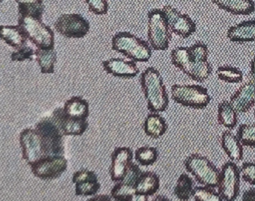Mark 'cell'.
<instances>
[{
    "label": "cell",
    "mask_w": 255,
    "mask_h": 201,
    "mask_svg": "<svg viewBox=\"0 0 255 201\" xmlns=\"http://www.w3.org/2000/svg\"><path fill=\"white\" fill-rule=\"evenodd\" d=\"M4 0H0V3L2 2V1H4Z\"/></svg>",
    "instance_id": "cell-45"
},
{
    "label": "cell",
    "mask_w": 255,
    "mask_h": 201,
    "mask_svg": "<svg viewBox=\"0 0 255 201\" xmlns=\"http://www.w3.org/2000/svg\"><path fill=\"white\" fill-rule=\"evenodd\" d=\"M133 154L130 148L118 147L112 154L109 175L113 182L122 181L129 166L133 163Z\"/></svg>",
    "instance_id": "cell-16"
},
{
    "label": "cell",
    "mask_w": 255,
    "mask_h": 201,
    "mask_svg": "<svg viewBox=\"0 0 255 201\" xmlns=\"http://www.w3.org/2000/svg\"><path fill=\"white\" fill-rule=\"evenodd\" d=\"M139 82L148 110L165 112L169 106V96L160 72L154 67H148L141 73Z\"/></svg>",
    "instance_id": "cell-2"
},
{
    "label": "cell",
    "mask_w": 255,
    "mask_h": 201,
    "mask_svg": "<svg viewBox=\"0 0 255 201\" xmlns=\"http://www.w3.org/2000/svg\"><path fill=\"white\" fill-rule=\"evenodd\" d=\"M64 136H79L83 135L89 127L88 120L76 119L66 115L63 107H58L50 115Z\"/></svg>",
    "instance_id": "cell-15"
},
{
    "label": "cell",
    "mask_w": 255,
    "mask_h": 201,
    "mask_svg": "<svg viewBox=\"0 0 255 201\" xmlns=\"http://www.w3.org/2000/svg\"><path fill=\"white\" fill-rule=\"evenodd\" d=\"M63 110L70 118L87 120L90 115V105L82 97H73L64 103Z\"/></svg>",
    "instance_id": "cell-23"
},
{
    "label": "cell",
    "mask_w": 255,
    "mask_h": 201,
    "mask_svg": "<svg viewBox=\"0 0 255 201\" xmlns=\"http://www.w3.org/2000/svg\"><path fill=\"white\" fill-rule=\"evenodd\" d=\"M217 77L220 80L229 84L241 83L244 80V74L240 69L232 66H223L217 70Z\"/></svg>",
    "instance_id": "cell-31"
},
{
    "label": "cell",
    "mask_w": 255,
    "mask_h": 201,
    "mask_svg": "<svg viewBox=\"0 0 255 201\" xmlns=\"http://www.w3.org/2000/svg\"><path fill=\"white\" fill-rule=\"evenodd\" d=\"M157 148L151 146H142L135 151L133 157L138 164L142 166H152L158 159Z\"/></svg>",
    "instance_id": "cell-30"
},
{
    "label": "cell",
    "mask_w": 255,
    "mask_h": 201,
    "mask_svg": "<svg viewBox=\"0 0 255 201\" xmlns=\"http://www.w3.org/2000/svg\"><path fill=\"white\" fill-rule=\"evenodd\" d=\"M241 172L235 163L229 162L220 172L219 193L223 200L235 201L239 195Z\"/></svg>",
    "instance_id": "cell-13"
},
{
    "label": "cell",
    "mask_w": 255,
    "mask_h": 201,
    "mask_svg": "<svg viewBox=\"0 0 255 201\" xmlns=\"http://www.w3.org/2000/svg\"><path fill=\"white\" fill-rule=\"evenodd\" d=\"M222 146L232 161H241L244 156L242 144L238 136L230 131H226L222 136Z\"/></svg>",
    "instance_id": "cell-24"
},
{
    "label": "cell",
    "mask_w": 255,
    "mask_h": 201,
    "mask_svg": "<svg viewBox=\"0 0 255 201\" xmlns=\"http://www.w3.org/2000/svg\"><path fill=\"white\" fill-rule=\"evenodd\" d=\"M22 158L28 165L33 164L46 157L38 133L34 128H25L19 136Z\"/></svg>",
    "instance_id": "cell-12"
},
{
    "label": "cell",
    "mask_w": 255,
    "mask_h": 201,
    "mask_svg": "<svg viewBox=\"0 0 255 201\" xmlns=\"http://www.w3.org/2000/svg\"><path fill=\"white\" fill-rule=\"evenodd\" d=\"M86 201H112V199L108 195H96Z\"/></svg>",
    "instance_id": "cell-40"
},
{
    "label": "cell",
    "mask_w": 255,
    "mask_h": 201,
    "mask_svg": "<svg viewBox=\"0 0 255 201\" xmlns=\"http://www.w3.org/2000/svg\"><path fill=\"white\" fill-rule=\"evenodd\" d=\"M17 25L24 31L30 43L34 45L37 49H55L53 30L46 25L41 19L18 15Z\"/></svg>",
    "instance_id": "cell-4"
},
{
    "label": "cell",
    "mask_w": 255,
    "mask_h": 201,
    "mask_svg": "<svg viewBox=\"0 0 255 201\" xmlns=\"http://www.w3.org/2000/svg\"><path fill=\"white\" fill-rule=\"evenodd\" d=\"M58 34L67 38H83L89 33V21L79 13H64L54 24Z\"/></svg>",
    "instance_id": "cell-9"
},
{
    "label": "cell",
    "mask_w": 255,
    "mask_h": 201,
    "mask_svg": "<svg viewBox=\"0 0 255 201\" xmlns=\"http://www.w3.org/2000/svg\"><path fill=\"white\" fill-rule=\"evenodd\" d=\"M227 37L233 43L255 41V19L244 21L230 27L228 30Z\"/></svg>",
    "instance_id": "cell-19"
},
{
    "label": "cell",
    "mask_w": 255,
    "mask_h": 201,
    "mask_svg": "<svg viewBox=\"0 0 255 201\" xmlns=\"http://www.w3.org/2000/svg\"><path fill=\"white\" fill-rule=\"evenodd\" d=\"M171 97L175 103L193 109H204L211 100L208 90L198 85H174Z\"/></svg>",
    "instance_id": "cell-8"
},
{
    "label": "cell",
    "mask_w": 255,
    "mask_h": 201,
    "mask_svg": "<svg viewBox=\"0 0 255 201\" xmlns=\"http://www.w3.org/2000/svg\"><path fill=\"white\" fill-rule=\"evenodd\" d=\"M243 179L251 185H255V162L243 165L241 170Z\"/></svg>",
    "instance_id": "cell-38"
},
{
    "label": "cell",
    "mask_w": 255,
    "mask_h": 201,
    "mask_svg": "<svg viewBox=\"0 0 255 201\" xmlns=\"http://www.w3.org/2000/svg\"><path fill=\"white\" fill-rule=\"evenodd\" d=\"M102 66L108 74L121 79H133L139 73L136 62L131 60L121 58H109L103 61Z\"/></svg>",
    "instance_id": "cell-17"
},
{
    "label": "cell",
    "mask_w": 255,
    "mask_h": 201,
    "mask_svg": "<svg viewBox=\"0 0 255 201\" xmlns=\"http://www.w3.org/2000/svg\"><path fill=\"white\" fill-rule=\"evenodd\" d=\"M18 4V15L41 19L45 10L43 0H14Z\"/></svg>",
    "instance_id": "cell-27"
},
{
    "label": "cell",
    "mask_w": 255,
    "mask_h": 201,
    "mask_svg": "<svg viewBox=\"0 0 255 201\" xmlns=\"http://www.w3.org/2000/svg\"><path fill=\"white\" fill-rule=\"evenodd\" d=\"M231 103L238 113L248 112L255 103V86L252 82H246L231 97Z\"/></svg>",
    "instance_id": "cell-18"
},
{
    "label": "cell",
    "mask_w": 255,
    "mask_h": 201,
    "mask_svg": "<svg viewBox=\"0 0 255 201\" xmlns=\"http://www.w3.org/2000/svg\"><path fill=\"white\" fill-rule=\"evenodd\" d=\"M34 55V49L31 46L26 44L16 50L13 51L10 55V60L13 62H22V61H32Z\"/></svg>",
    "instance_id": "cell-35"
},
{
    "label": "cell",
    "mask_w": 255,
    "mask_h": 201,
    "mask_svg": "<svg viewBox=\"0 0 255 201\" xmlns=\"http://www.w3.org/2000/svg\"><path fill=\"white\" fill-rule=\"evenodd\" d=\"M68 167L64 155L47 156L30 166L33 175L42 181H53L59 178Z\"/></svg>",
    "instance_id": "cell-10"
},
{
    "label": "cell",
    "mask_w": 255,
    "mask_h": 201,
    "mask_svg": "<svg viewBox=\"0 0 255 201\" xmlns=\"http://www.w3.org/2000/svg\"><path fill=\"white\" fill-rule=\"evenodd\" d=\"M254 115H255V112H254Z\"/></svg>",
    "instance_id": "cell-46"
},
{
    "label": "cell",
    "mask_w": 255,
    "mask_h": 201,
    "mask_svg": "<svg viewBox=\"0 0 255 201\" xmlns=\"http://www.w3.org/2000/svg\"><path fill=\"white\" fill-rule=\"evenodd\" d=\"M250 69H251L250 73L255 74V56L252 60L251 63H250Z\"/></svg>",
    "instance_id": "cell-43"
},
{
    "label": "cell",
    "mask_w": 255,
    "mask_h": 201,
    "mask_svg": "<svg viewBox=\"0 0 255 201\" xmlns=\"http://www.w3.org/2000/svg\"><path fill=\"white\" fill-rule=\"evenodd\" d=\"M193 199L195 201H223L220 193L214 188L208 187H198L194 188Z\"/></svg>",
    "instance_id": "cell-33"
},
{
    "label": "cell",
    "mask_w": 255,
    "mask_h": 201,
    "mask_svg": "<svg viewBox=\"0 0 255 201\" xmlns=\"http://www.w3.org/2000/svg\"><path fill=\"white\" fill-rule=\"evenodd\" d=\"M128 201H148V196L136 193L130 197Z\"/></svg>",
    "instance_id": "cell-41"
},
{
    "label": "cell",
    "mask_w": 255,
    "mask_h": 201,
    "mask_svg": "<svg viewBox=\"0 0 255 201\" xmlns=\"http://www.w3.org/2000/svg\"><path fill=\"white\" fill-rule=\"evenodd\" d=\"M167 129V123L160 113L150 112L144 121V133L151 139L162 137L166 133Z\"/></svg>",
    "instance_id": "cell-22"
},
{
    "label": "cell",
    "mask_w": 255,
    "mask_h": 201,
    "mask_svg": "<svg viewBox=\"0 0 255 201\" xmlns=\"http://www.w3.org/2000/svg\"><path fill=\"white\" fill-rule=\"evenodd\" d=\"M142 174V171L141 170L139 166L137 164L132 163L131 165L129 166L125 176L121 181L136 187V184H137Z\"/></svg>",
    "instance_id": "cell-36"
},
{
    "label": "cell",
    "mask_w": 255,
    "mask_h": 201,
    "mask_svg": "<svg viewBox=\"0 0 255 201\" xmlns=\"http://www.w3.org/2000/svg\"><path fill=\"white\" fill-rule=\"evenodd\" d=\"M160 187V178L153 172H142L136 185V193L145 196H153L157 193Z\"/></svg>",
    "instance_id": "cell-25"
},
{
    "label": "cell",
    "mask_w": 255,
    "mask_h": 201,
    "mask_svg": "<svg viewBox=\"0 0 255 201\" xmlns=\"http://www.w3.org/2000/svg\"><path fill=\"white\" fill-rule=\"evenodd\" d=\"M222 10L234 15L248 16L255 11L253 0H211Z\"/></svg>",
    "instance_id": "cell-20"
},
{
    "label": "cell",
    "mask_w": 255,
    "mask_h": 201,
    "mask_svg": "<svg viewBox=\"0 0 255 201\" xmlns=\"http://www.w3.org/2000/svg\"><path fill=\"white\" fill-rule=\"evenodd\" d=\"M112 49L134 62H148L152 55L149 43L128 31H121L112 37Z\"/></svg>",
    "instance_id": "cell-3"
},
{
    "label": "cell",
    "mask_w": 255,
    "mask_h": 201,
    "mask_svg": "<svg viewBox=\"0 0 255 201\" xmlns=\"http://www.w3.org/2000/svg\"><path fill=\"white\" fill-rule=\"evenodd\" d=\"M172 35L162 9H151L148 13V40L151 49L166 51Z\"/></svg>",
    "instance_id": "cell-5"
},
{
    "label": "cell",
    "mask_w": 255,
    "mask_h": 201,
    "mask_svg": "<svg viewBox=\"0 0 255 201\" xmlns=\"http://www.w3.org/2000/svg\"><path fill=\"white\" fill-rule=\"evenodd\" d=\"M242 201H255V189H250L244 193Z\"/></svg>",
    "instance_id": "cell-39"
},
{
    "label": "cell",
    "mask_w": 255,
    "mask_h": 201,
    "mask_svg": "<svg viewBox=\"0 0 255 201\" xmlns=\"http://www.w3.org/2000/svg\"><path fill=\"white\" fill-rule=\"evenodd\" d=\"M72 182L75 185V194L82 197L96 196L101 188L98 175L88 169H81L75 172Z\"/></svg>",
    "instance_id": "cell-14"
},
{
    "label": "cell",
    "mask_w": 255,
    "mask_h": 201,
    "mask_svg": "<svg viewBox=\"0 0 255 201\" xmlns=\"http://www.w3.org/2000/svg\"><path fill=\"white\" fill-rule=\"evenodd\" d=\"M151 201H170L169 199L163 196H157L154 197Z\"/></svg>",
    "instance_id": "cell-42"
},
{
    "label": "cell",
    "mask_w": 255,
    "mask_h": 201,
    "mask_svg": "<svg viewBox=\"0 0 255 201\" xmlns=\"http://www.w3.org/2000/svg\"><path fill=\"white\" fill-rule=\"evenodd\" d=\"M40 136L45 156L64 155V135L52 117L41 118L34 127Z\"/></svg>",
    "instance_id": "cell-6"
},
{
    "label": "cell",
    "mask_w": 255,
    "mask_h": 201,
    "mask_svg": "<svg viewBox=\"0 0 255 201\" xmlns=\"http://www.w3.org/2000/svg\"><path fill=\"white\" fill-rule=\"evenodd\" d=\"M249 79H250V82H252L255 86V74L250 73V74H249Z\"/></svg>",
    "instance_id": "cell-44"
},
{
    "label": "cell",
    "mask_w": 255,
    "mask_h": 201,
    "mask_svg": "<svg viewBox=\"0 0 255 201\" xmlns=\"http://www.w3.org/2000/svg\"><path fill=\"white\" fill-rule=\"evenodd\" d=\"M34 55L42 74H53L55 73L57 62V52L55 49H36Z\"/></svg>",
    "instance_id": "cell-26"
},
{
    "label": "cell",
    "mask_w": 255,
    "mask_h": 201,
    "mask_svg": "<svg viewBox=\"0 0 255 201\" xmlns=\"http://www.w3.org/2000/svg\"><path fill=\"white\" fill-rule=\"evenodd\" d=\"M90 12L96 15L107 14L109 10L108 0H85Z\"/></svg>",
    "instance_id": "cell-37"
},
{
    "label": "cell",
    "mask_w": 255,
    "mask_h": 201,
    "mask_svg": "<svg viewBox=\"0 0 255 201\" xmlns=\"http://www.w3.org/2000/svg\"><path fill=\"white\" fill-rule=\"evenodd\" d=\"M136 187L126 184L123 181L116 183L111 192V198L116 201H128L136 193Z\"/></svg>",
    "instance_id": "cell-32"
},
{
    "label": "cell",
    "mask_w": 255,
    "mask_h": 201,
    "mask_svg": "<svg viewBox=\"0 0 255 201\" xmlns=\"http://www.w3.org/2000/svg\"><path fill=\"white\" fill-rule=\"evenodd\" d=\"M0 39L15 50L26 44L27 39L19 25H0Z\"/></svg>",
    "instance_id": "cell-21"
},
{
    "label": "cell",
    "mask_w": 255,
    "mask_h": 201,
    "mask_svg": "<svg viewBox=\"0 0 255 201\" xmlns=\"http://www.w3.org/2000/svg\"><path fill=\"white\" fill-rule=\"evenodd\" d=\"M184 166L187 172L204 187H218L220 172L207 157L199 154H191L184 161Z\"/></svg>",
    "instance_id": "cell-7"
},
{
    "label": "cell",
    "mask_w": 255,
    "mask_h": 201,
    "mask_svg": "<svg viewBox=\"0 0 255 201\" xmlns=\"http://www.w3.org/2000/svg\"><path fill=\"white\" fill-rule=\"evenodd\" d=\"M194 187L192 178L187 173H182L174 187V196L180 201H188L193 197Z\"/></svg>",
    "instance_id": "cell-28"
},
{
    "label": "cell",
    "mask_w": 255,
    "mask_h": 201,
    "mask_svg": "<svg viewBox=\"0 0 255 201\" xmlns=\"http://www.w3.org/2000/svg\"><path fill=\"white\" fill-rule=\"evenodd\" d=\"M170 56L172 64L194 82L202 83L212 74L208 60L209 50L203 42H196L190 47L178 46L172 49Z\"/></svg>",
    "instance_id": "cell-1"
},
{
    "label": "cell",
    "mask_w": 255,
    "mask_h": 201,
    "mask_svg": "<svg viewBox=\"0 0 255 201\" xmlns=\"http://www.w3.org/2000/svg\"><path fill=\"white\" fill-rule=\"evenodd\" d=\"M240 142L247 146H255V124H242L238 130Z\"/></svg>",
    "instance_id": "cell-34"
},
{
    "label": "cell",
    "mask_w": 255,
    "mask_h": 201,
    "mask_svg": "<svg viewBox=\"0 0 255 201\" xmlns=\"http://www.w3.org/2000/svg\"><path fill=\"white\" fill-rule=\"evenodd\" d=\"M171 32L187 39L196 31V24L187 13H181L175 7L166 4L162 8Z\"/></svg>",
    "instance_id": "cell-11"
},
{
    "label": "cell",
    "mask_w": 255,
    "mask_h": 201,
    "mask_svg": "<svg viewBox=\"0 0 255 201\" xmlns=\"http://www.w3.org/2000/svg\"><path fill=\"white\" fill-rule=\"evenodd\" d=\"M218 121L229 129L235 128L238 124V112L229 100H223L219 104Z\"/></svg>",
    "instance_id": "cell-29"
}]
</instances>
